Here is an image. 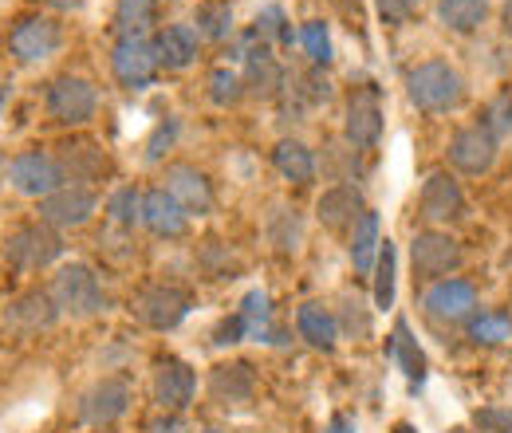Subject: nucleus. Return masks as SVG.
<instances>
[{"label": "nucleus", "mask_w": 512, "mask_h": 433, "mask_svg": "<svg viewBox=\"0 0 512 433\" xmlns=\"http://www.w3.org/2000/svg\"><path fill=\"white\" fill-rule=\"evenodd\" d=\"M343 134L351 142V150H375L383 138V103L375 87H359L347 99V119H343Z\"/></svg>", "instance_id": "obj_11"}, {"label": "nucleus", "mask_w": 512, "mask_h": 433, "mask_svg": "<svg viewBox=\"0 0 512 433\" xmlns=\"http://www.w3.org/2000/svg\"><path fill=\"white\" fill-rule=\"evenodd\" d=\"M237 60H245V91H253L260 99H280L284 95V67L276 63L272 48L264 40H256V32H249L237 44Z\"/></svg>", "instance_id": "obj_8"}, {"label": "nucleus", "mask_w": 512, "mask_h": 433, "mask_svg": "<svg viewBox=\"0 0 512 433\" xmlns=\"http://www.w3.org/2000/svg\"><path fill=\"white\" fill-rule=\"evenodd\" d=\"M107 217L119 225V229H134L142 225V193L134 186H119L107 197Z\"/></svg>", "instance_id": "obj_35"}, {"label": "nucleus", "mask_w": 512, "mask_h": 433, "mask_svg": "<svg viewBox=\"0 0 512 433\" xmlns=\"http://www.w3.org/2000/svg\"><path fill=\"white\" fill-rule=\"evenodd\" d=\"M44 107H48V119L60 126H87L99 111V95L95 87L83 79V75H60L48 83V95H44Z\"/></svg>", "instance_id": "obj_4"}, {"label": "nucleus", "mask_w": 512, "mask_h": 433, "mask_svg": "<svg viewBox=\"0 0 512 433\" xmlns=\"http://www.w3.org/2000/svg\"><path fill=\"white\" fill-rule=\"evenodd\" d=\"M481 126L501 142L505 134L512 130V95L505 91V95H497L489 107H485V119H481Z\"/></svg>", "instance_id": "obj_40"}, {"label": "nucleus", "mask_w": 512, "mask_h": 433, "mask_svg": "<svg viewBox=\"0 0 512 433\" xmlns=\"http://www.w3.org/2000/svg\"><path fill=\"white\" fill-rule=\"evenodd\" d=\"M323 433H355V418H347V414H335V418L323 426Z\"/></svg>", "instance_id": "obj_47"}, {"label": "nucleus", "mask_w": 512, "mask_h": 433, "mask_svg": "<svg viewBox=\"0 0 512 433\" xmlns=\"http://www.w3.org/2000/svg\"><path fill=\"white\" fill-rule=\"evenodd\" d=\"M8 182H12L16 193L36 197V201H44L48 193L67 186L64 170H60V158L48 154V150H24V154H16L8 162Z\"/></svg>", "instance_id": "obj_5"}, {"label": "nucleus", "mask_w": 512, "mask_h": 433, "mask_svg": "<svg viewBox=\"0 0 512 433\" xmlns=\"http://www.w3.org/2000/svg\"><path fill=\"white\" fill-rule=\"evenodd\" d=\"M56 300H52V292L48 288H32V292H24L20 300H12L8 311H4V323L8 327H16V331H24V335H36V331H44V327H52L56 323Z\"/></svg>", "instance_id": "obj_22"}, {"label": "nucleus", "mask_w": 512, "mask_h": 433, "mask_svg": "<svg viewBox=\"0 0 512 433\" xmlns=\"http://www.w3.org/2000/svg\"><path fill=\"white\" fill-rule=\"evenodd\" d=\"M473 430L477 433H512V414L509 410H497V406H485L473 414Z\"/></svg>", "instance_id": "obj_42"}, {"label": "nucleus", "mask_w": 512, "mask_h": 433, "mask_svg": "<svg viewBox=\"0 0 512 433\" xmlns=\"http://www.w3.org/2000/svg\"><path fill=\"white\" fill-rule=\"evenodd\" d=\"M174 134H178V123H174V119H170V123H158V130H154V134H150V142H146V158H150V162H158V158L174 146Z\"/></svg>", "instance_id": "obj_43"}, {"label": "nucleus", "mask_w": 512, "mask_h": 433, "mask_svg": "<svg viewBox=\"0 0 512 433\" xmlns=\"http://www.w3.org/2000/svg\"><path fill=\"white\" fill-rule=\"evenodd\" d=\"M142 225L154 233V237H162V241H178V237H186V229H190V213L166 193V189H150V193H142Z\"/></svg>", "instance_id": "obj_18"}, {"label": "nucleus", "mask_w": 512, "mask_h": 433, "mask_svg": "<svg viewBox=\"0 0 512 433\" xmlns=\"http://www.w3.org/2000/svg\"><path fill=\"white\" fill-rule=\"evenodd\" d=\"M272 166H276L280 178L292 182V186H312V182H316V154H312L304 142H296V138L276 142V150H272Z\"/></svg>", "instance_id": "obj_25"}, {"label": "nucleus", "mask_w": 512, "mask_h": 433, "mask_svg": "<svg viewBox=\"0 0 512 433\" xmlns=\"http://www.w3.org/2000/svg\"><path fill=\"white\" fill-rule=\"evenodd\" d=\"M64 44V32L52 16H24L12 24L8 32V52L20 63H40L48 56H56Z\"/></svg>", "instance_id": "obj_9"}, {"label": "nucleus", "mask_w": 512, "mask_h": 433, "mask_svg": "<svg viewBox=\"0 0 512 433\" xmlns=\"http://www.w3.org/2000/svg\"><path fill=\"white\" fill-rule=\"evenodd\" d=\"M237 315H241L249 339H272V300H268V292L253 288V292L241 300Z\"/></svg>", "instance_id": "obj_33"}, {"label": "nucleus", "mask_w": 512, "mask_h": 433, "mask_svg": "<svg viewBox=\"0 0 512 433\" xmlns=\"http://www.w3.org/2000/svg\"><path fill=\"white\" fill-rule=\"evenodd\" d=\"M95 205H99L95 189L60 186L56 193H48V197L40 201V221H44V225H52V229H79V225H87V221H91Z\"/></svg>", "instance_id": "obj_15"}, {"label": "nucleus", "mask_w": 512, "mask_h": 433, "mask_svg": "<svg viewBox=\"0 0 512 433\" xmlns=\"http://www.w3.org/2000/svg\"><path fill=\"white\" fill-rule=\"evenodd\" d=\"M363 213H367L363 193H359V186H347V182L323 189V197L316 201V217H320V225H327L331 233L355 229V221H359Z\"/></svg>", "instance_id": "obj_21"}, {"label": "nucleus", "mask_w": 512, "mask_h": 433, "mask_svg": "<svg viewBox=\"0 0 512 433\" xmlns=\"http://www.w3.org/2000/svg\"><path fill=\"white\" fill-rule=\"evenodd\" d=\"M162 189H166L190 217L213 213V186H209V178H205L197 166H166Z\"/></svg>", "instance_id": "obj_17"}, {"label": "nucleus", "mask_w": 512, "mask_h": 433, "mask_svg": "<svg viewBox=\"0 0 512 433\" xmlns=\"http://www.w3.org/2000/svg\"><path fill=\"white\" fill-rule=\"evenodd\" d=\"M193 28L205 40H217V44L229 40L233 36V8H229V0H205L197 8V16H193Z\"/></svg>", "instance_id": "obj_31"}, {"label": "nucleus", "mask_w": 512, "mask_h": 433, "mask_svg": "<svg viewBox=\"0 0 512 433\" xmlns=\"http://www.w3.org/2000/svg\"><path fill=\"white\" fill-rule=\"evenodd\" d=\"M241 339H249V335H245V323H241V315L233 311L229 319H221V323H217V331H213V343H221V347H233V343H241Z\"/></svg>", "instance_id": "obj_44"}, {"label": "nucleus", "mask_w": 512, "mask_h": 433, "mask_svg": "<svg viewBox=\"0 0 512 433\" xmlns=\"http://www.w3.org/2000/svg\"><path fill=\"white\" fill-rule=\"evenodd\" d=\"M390 355L398 359L402 374H406L414 386H422V382H426V355H422V347H418V339L410 335V327H406V323H398V327H394V335H390Z\"/></svg>", "instance_id": "obj_29"}, {"label": "nucleus", "mask_w": 512, "mask_h": 433, "mask_svg": "<svg viewBox=\"0 0 512 433\" xmlns=\"http://www.w3.org/2000/svg\"><path fill=\"white\" fill-rule=\"evenodd\" d=\"M485 12H489V0H442L438 4L442 24H446L449 32H457V36L477 32L481 20H485Z\"/></svg>", "instance_id": "obj_30"}, {"label": "nucleus", "mask_w": 512, "mask_h": 433, "mask_svg": "<svg viewBox=\"0 0 512 433\" xmlns=\"http://www.w3.org/2000/svg\"><path fill=\"white\" fill-rule=\"evenodd\" d=\"M418 209H422V217L426 221H434V225H442V221H457L461 213H465V193L457 186V178H449V174H430L426 178V186L418 193Z\"/></svg>", "instance_id": "obj_20"}, {"label": "nucleus", "mask_w": 512, "mask_h": 433, "mask_svg": "<svg viewBox=\"0 0 512 433\" xmlns=\"http://www.w3.org/2000/svg\"><path fill=\"white\" fill-rule=\"evenodd\" d=\"M296 331L316 351H335V343H339V319L323 308V304H300V311H296Z\"/></svg>", "instance_id": "obj_26"}, {"label": "nucleus", "mask_w": 512, "mask_h": 433, "mask_svg": "<svg viewBox=\"0 0 512 433\" xmlns=\"http://www.w3.org/2000/svg\"><path fill=\"white\" fill-rule=\"evenodd\" d=\"M253 390L256 378L249 363H221L209 374V394L221 406H245V402H253Z\"/></svg>", "instance_id": "obj_24"}, {"label": "nucleus", "mask_w": 512, "mask_h": 433, "mask_svg": "<svg viewBox=\"0 0 512 433\" xmlns=\"http://www.w3.org/2000/svg\"><path fill=\"white\" fill-rule=\"evenodd\" d=\"M197 394V374L190 363L166 355L154 363V402L166 410V414H182Z\"/></svg>", "instance_id": "obj_16"}, {"label": "nucleus", "mask_w": 512, "mask_h": 433, "mask_svg": "<svg viewBox=\"0 0 512 433\" xmlns=\"http://www.w3.org/2000/svg\"><path fill=\"white\" fill-rule=\"evenodd\" d=\"M505 28H509V32H512V0H509V4H505Z\"/></svg>", "instance_id": "obj_50"}, {"label": "nucleus", "mask_w": 512, "mask_h": 433, "mask_svg": "<svg viewBox=\"0 0 512 433\" xmlns=\"http://www.w3.org/2000/svg\"><path fill=\"white\" fill-rule=\"evenodd\" d=\"M130 410V382L111 374V378H99L83 398H79V418L87 426H111L119 422Z\"/></svg>", "instance_id": "obj_14"}, {"label": "nucleus", "mask_w": 512, "mask_h": 433, "mask_svg": "<svg viewBox=\"0 0 512 433\" xmlns=\"http://www.w3.org/2000/svg\"><path fill=\"white\" fill-rule=\"evenodd\" d=\"M201 433H225V430H201Z\"/></svg>", "instance_id": "obj_53"}, {"label": "nucleus", "mask_w": 512, "mask_h": 433, "mask_svg": "<svg viewBox=\"0 0 512 433\" xmlns=\"http://www.w3.org/2000/svg\"><path fill=\"white\" fill-rule=\"evenodd\" d=\"M190 308H193L190 292L178 288V284H150V288H142L134 296V315L146 327H154V331H174L190 315Z\"/></svg>", "instance_id": "obj_6"}, {"label": "nucleus", "mask_w": 512, "mask_h": 433, "mask_svg": "<svg viewBox=\"0 0 512 433\" xmlns=\"http://www.w3.org/2000/svg\"><path fill=\"white\" fill-rule=\"evenodd\" d=\"M52 300L56 308L71 315V319H91L99 311H107V292L99 284V276L87 268V264H64L56 276H52Z\"/></svg>", "instance_id": "obj_3"}, {"label": "nucleus", "mask_w": 512, "mask_h": 433, "mask_svg": "<svg viewBox=\"0 0 512 433\" xmlns=\"http://www.w3.org/2000/svg\"><path fill=\"white\" fill-rule=\"evenodd\" d=\"M375 4H379L383 24H390V28H402V24H410V20L418 16V4H422V0H375Z\"/></svg>", "instance_id": "obj_41"}, {"label": "nucleus", "mask_w": 512, "mask_h": 433, "mask_svg": "<svg viewBox=\"0 0 512 433\" xmlns=\"http://www.w3.org/2000/svg\"><path fill=\"white\" fill-rule=\"evenodd\" d=\"M197 44H201V36L193 24H166L154 36V52H158V63L166 71H186L197 60Z\"/></svg>", "instance_id": "obj_23"}, {"label": "nucleus", "mask_w": 512, "mask_h": 433, "mask_svg": "<svg viewBox=\"0 0 512 433\" xmlns=\"http://www.w3.org/2000/svg\"><path fill=\"white\" fill-rule=\"evenodd\" d=\"M158 20V0H119L115 4V24L123 36H146Z\"/></svg>", "instance_id": "obj_32"}, {"label": "nucleus", "mask_w": 512, "mask_h": 433, "mask_svg": "<svg viewBox=\"0 0 512 433\" xmlns=\"http://www.w3.org/2000/svg\"><path fill=\"white\" fill-rule=\"evenodd\" d=\"M4 174H8V162H4V154H0V178H4Z\"/></svg>", "instance_id": "obj_52"}, {"label": "nucleus", "mask_w": 512, "mask_h": 433, "mask_svg": "<svg viewBox=\"0 0 512 433\" xmlns=\"http://www.w3.org/2000/svg\"><path fill=\"white\" fill-rule=\"evenodd\" d=\"M343 323H347V331H355V335H359V339H363V335H371V315H367V311H363V304H359V300H343Z\"/></svg>", "instance_id": "obj_45"}, {"label": "nucleus", "mask_w": 512, "mask_h": 433, "mask_svg": "<svg viewBox=\"0 0 512 433\" xmlns=\"http://www.w3.org/2000/svg\"><path fill=\"white\" fill-rule=\"evenodd\" d=\"M158 52H154V40L146 36H119L115 52H111V71L115 79L127 87V91H146L154 79H158Z\"/></svg>", "instance_id": "obj_7"}, {"label": "nucleus", "mask_w": 512, "mask_h": 433, "mask_svg": "<svg viewBox=\"0 0 512 433\" xmlns=\"http://www.w3.org/2000/svg\"><path fill=\"white\" fill-rule=\"evenodd\" d=\"M394 433H418V430H414V426H406V422H398V426H394Z\"/></svg>", "instance_id": "obj_51"}, {"label": "nucleus", "mask_w": 512, "mask_h": 433, "mask_svg": "<svg viewBox=\"0 0 512 433\" xmlns=\"http://www.w3.org/2000/svg\"><path fill=\"white\" fill-rule=\"evenodd\" d=\"M288 91V103H284V115H304L312 107H320L331 99V83L323 79L320 71H304V75H292V83L284 87Z\"/></svg>", "instance_id": "obj_28"}, {"label": "nucleus", "mask_w": 512, "mask_h": 433, "mask_svg": "<svg viewBox=\"0 0 512 433\" xmlns=\"http://www.w3.org/2000/svg\"><path fill=\"white\" fill-rule=\"evenodd\" d=\"M379 248H383V237H379V213L367 209V213L355 221V229H351V264H355L359 276L375 272Z\"/></svg>", "instance_id": "obj_27"}, {"label": "nucleus", "mask_w": 512, "mask_h": 433, "mask_svg": "<svg viewBox=\"0 0 512 433\" xmlns=\"http://www.w3.org/2000/svg\"><path fill=\"white\" fill-rule=\"evenodd\" d=\"M335 4H339L343 12H355V16H359V0H335Z\"/></svg>", "instance_id": "obj_49"}, {"label": "nucleus", "mask_w": 512, "mask_h": 433, "mask_svg": "<svg viewBox=\"0 0 512 433\" xmlns=\"http://www.w3.org/2000/svg\"><path fill=\"white\" fill-rule=\"evenodd\" d=\"M449 162H453L461 174L481 178V174H489L493 162H497V138L481 123L461 126V130L449 138Z\"/></svg>", "instance_id": "obj_13"}, {"label": "nucleus", "mask_w": 512, "mask_h": 433, "mask_svg": "<svg viewBox=\"0 0 512 433\" xmlns=\"http://www.w3.org/2000/svg\"><path fill=\"white\" fill-rule=\"evenodd\" d=\"M241 95H245V79L233 67H213L209 71V99L217 107H233V103H241Z\"/></svg>", "instance_id": "obj_38"}, {"label": "nucleus", "mask_w": 512, "mask_h": 433, "mask_svg": "<svg viewBox=\"0 0 512 433\" xmlns=\"http://www.w3.org/2000/svg\"><path fill=\"white\" fill-rule=\"evenodd\" d=\"M300 44H304L308 60L316 63V67H327V63H331V32H327L323 20H308V24L300 28Z\"/></svg>", "instance_id": "obj_39"}, {"label": "nucleus", "mask_w": 512, "mask_h": 433, "mask_svg": "<svg viewBox=\"0 0 512 433\" xmlns=\"http://www.w3.org/2000/svg\"><path fill=\"white\" fill-rule=\"evenodd\" d=\"M253 32H256V40H264L268 48H272V44H292L288 16H284V8H276V4H268V8H260V12H256Z\"/></svg>", "instance_id": "obj_37"}, {"label": "nucleus", "mask_w": 512, "mask_h": 433, "mask_svg": "<svg viewBox=\"0 0 512 433\" xmlns=\"http://www.w3.org/2000/svg\"><path fill=\"white\" fill-rule=\"evenodd\" d=\"M410 264H414V276L418 280H446L449 272L461 264V245L449 233H438V229L414 233V241H410Z\"/></svg>", "instance_id": "obj_10"}, {"label": "nucleus", "mask_w": 512, "mask_h": 433, "mask_svg": "<svg viewBox=\"0 0 512 433\" xmlns=\"http://www.w3.org/2000/svg\"><path fill=\"white\" fill-rule=\"evenodd\" d=\"M469 339L481 347H501L512 339V315L509 311H481L469 319Z\"/></svg>", "instance_id": "obj_34"}, {"label": "nucleus", "mask_w": 512, "mask_h": 433, "mask_svg": "<svg viewBox=\"0 0 512 433\" xmlns=\"http://www.w3.org/2000/svg\"><path fill=\"white\" fill-rule=\"evenodd\" d=\"M394 272H398V252H394V241H383L375 260V304L383 311L394 304Z\"/></svg>", "instance_id": "obj_36"}, {"label": "nucleus", "mask_w": 512, "mask_h": 433, "mask_svg": "<svg viewBox=\"0 0 512 433\" xmlns=\"http://www.w3.org/2000/svg\"><path fill=\"white\" fill-rule=\"evenodd\" d=\"M406 95H410V103H414L418 111H426V115H446V111H453V107L461 103L465 83H461L457 67H449V63H442V60H426L406 71Z\"/></svg>", "instance_id": "obj_1"}, {"label": "nucleus", "mask_w": 512, "mask_h": 433, "mask_svg": "<svg viewBox=\"0 0 512 433\" xmlns=\"http://www.w3.org/2000/svg\"><path fill=\"white\" fill-rule=\"evenodd\" d=\"M56 158H60V170H64L67 186H95V182H103V178H111V158H107V150L103 146H95V142H87V138H71V142H60V150H56Z\"/></svg>", "instance_id": "obj_12"}, {"label": "nucleus", "mask_w": 512, "mask_h": 433, "mask_svg": "<svg viewBox=\"0 0 512 433\" xmlns=\"http://www.w3.org/2000/svg\"><path fill=\"white\" fill-rule=\"evenodd\" d=\"M146 433H190V430H186V422L178 414H158V418L146 422Z\"/></svg>", "instance_id": "obj_46"}, {"label": "nucleus", "mask_w": 512, "mask_h": 433, "mask_svg": "<svg viewBox=\"0 0 512 433\" xmlns=\"http://www.w3.org/2000/svg\"><path fill=\"white\" fill-rule=\"evenodd\" d=\"M64 256V237L44 225V221H32V225H20L4 237V260L16 268V272H44L52 268L56 260Z\"/></svg>", "instance_id": "obj_2"}, {"label": "nucleus", "mask_w": 512, "mask_h": 433, "mask_svg": "<svg viewBox=\"0 0 512 433\" xmlns=\"http://www.w3.org/2000/svg\"><path fill=\"white\" fill-rule=\"evenodd\" d=\"M426 311L434 315V319H446V323H461V319H473V308H477V292H473V284H465V280H434L430 288H426Z\"/></svg>", "instance_id": "obj_19"}, {"label": "nucleus", "mask_w": 512, "mask_h": 433, "mask_svg": "<svg viewBox=\"0 0 512 433\" xmlns=\"http://www.w3.org/2000/svg\"><path fill=\"white\" fill-rule=\"evenodd\" d=\"M44 4H52V8H60V12H79L87 0H44Z\"/></svg>", "instance_id": "obj_48"}]
</instances>
